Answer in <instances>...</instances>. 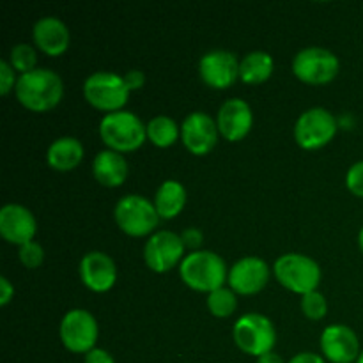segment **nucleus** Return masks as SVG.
Wrapping results in <instances>:
<instances>
[{"mask_svg": "<svg viewBox=\"0 0 363 363\" xmlns=\"http://www.w3.org/2000/svg\"><path fill=\"white\" fill-rule=\"evenodd\" d=\"M16 99L30 112H48L60 103L64 96L62 78L48 67H38L20 74L14 87Z\"/></svg>", "mask_w": 363, "mask_h": 363, "instance_id": "1", "label": "nucleus"}, {"mask_svg": "<svg viewBox=\"0 0 363 363\" xmlns=\"http://www.w3.org/2000/svg\"><path fill=\"white\" fill-rule=\"evenodd\" d=\"M179 277L190 289L199 293H213L223 287L229 279L225 261L209 250H197L188 254L179 264Z\"/></svg>", "mask_w": 363, "mask_h": 363, "instance_id": "2", "label": "nucleus"}, {"mask_svg": "<svg viewBox=\"0 0 363 363\" xmlns=\"http://www.w3.org/2000/svg\"><path fill=\"white\" fill-rule=\"evenodd\" d=\"M99 137L103 144L116 152H131L142 147L147 138V124L128 110L106 113L99 123Z\"/></svg>", "mask_w": 363, "mask_h": 363, "instance_id": "3", "label": "nucleus"}, {"mask_svg": "<svg viewBox=\"0 0 363 363\" xmlns=\"http://www.w3.org/2000/svg\"><path fill=\"white\" fill-rule=\"evenodd\" d=\"M273 275L282 287L296 294L318 291L321 268L312 257L303 254H284L273 264Z\"/></svg>", "mask_w": 363, "mask_h": 363, "instance_id": "4", "label": "nucleus"}, {"mask_svg": "<svg viewBox=\"0 0 363 363\" xmlns=\"http://www.w3.org/2000/svg\"><path fill=\"white\" fill-rule=\"evenodd\" d=\"M113 220L124 234L131 238H142L155 233L160 223V215L155 202L142 195H124L113 208Z\"/></svg>", "mask_w": 363, "mask_h": 363, "instance_id": "5", "label": "nucleus"}, {"mask_svg": "<svg viewBox=\"0 0 363 363\" xmlns=\"http://www.w3.org/2000/svg\"><path fill=\"white\" fill-rule=\"evenodd\" d=\"M236 346L248 357H262L272 353L277 344V332L269 318L259 312H248L241 315L233 330Z\"/></svg>", "mask_w": 363, "mask_h": 363, "instance_id": "6", "label": "nucleus"}, {"mask_svg": "<svg viewBox=\"0 0 363 363\" xmlns=\"http://www.w3.org/2000/svg\"><path fill=\"white\" fill-rule=\"evenodd\" d=\"M84 96L91 106L112 113L123 110L130 98V89L124 84L123 74L96 71L84 82Z\"/></svg>", "mask_w": 363, "mask_h": 363, "instance_id": "7", "label": "nucleus"}, {"mask_svg": "<svg viewBox=\"0 0 363 363\" xmlns=\"http://www.w3.org/2000/svg\"><path fill=\"white\" fill-rule=\"evenodd\" d=\"M339 130L335 116L330 110L314 106L308 108L298 117L294 124V140L301 149L307 151H315L333 140Z\"/></svg>", "mask_w": 363, "mask_h": 363, "instance_id": "8", "label": "nucleus"}, {"mask_svg": "<svg viewBox=\"0 0 363 363\" xmlns=\"http://www.w3.org/2000/svg\"><path fill=\"white\" fill-rule=\"evenodd\" d=\"M340 71V60L330 50L321 46L303 48L294 55L293 73L298 80L311 85H325L335 80Z\"/></svg>", "mask_w": 363, "mask_h": 363, "instance_id": "9", "label": "nucleus"}, {"mask_svg": "<svg viewBox=\"0 0 363 363\" xmlns=\"http://www.w3.org/2000/svg\"><path fill=\"white\" fill-rule=\"evenodd\" d=\"M64 347L74 354H87L96 347L99 326L94 315L84 308H73L66 312L59 328Z\"/></svg>", "mask_w": 363, "mask_h": 363, "instance_id": "10", "label": "nucleus"}, {"mask_svg": "<svg viewBox=\"0 0 363 363\" xmlns=\"http://www.w3.org/2000/svg\"><path fill=\"white\" fill-rule=\"evenodd\" d=\"M184 248L181 234L158 230L145 241L144 261L151 272L167 273L183 262Z\"/></svg>", "mask_w": 363, "mask_h": 363, "instance_id": "11", "label": "nucleus"}, {"mask_svg": "<svg viewBox=\"0 0 363 363\" xmlns=\"http://www.w3.org/2000/svg\"><path fill=\"white\" fill-rule=\"evenodd\" d=\"M241 60L227 50H211L199 60V74L211 89H229L240 78Z\"/></svg>", "mask_w": 363, "mask_h": 363, "instance_id": "12", "label": "nucleus"}, {"mask_svg": "<svg viewBox=\"0 0 363 363\" xmlns=\"http://www.w3.org/2000/svg\"><path fill=\"white\" fill-rule=\"evenodd\" d=\"M229 287L240 296H252L261 293L269 282V266L264 259L248 255L240 259L229 269Z\"/></svg>", "mask_w": 363, "mask_h": 363, "instance_id": "13", "label": "nucleus"}, {"mask_svg": "<svg viewBox=\"0 0 363 363\" xmlns=\"http://www.w3.org/2000/svg\"><path fill=\"white\" fill-rule=\"evenodd\" d=\"M218 135L216 121H213V117L206 112H191L181 124V140L184 147L195 156H204L213 151Z\"/></svg>", "mask_w": 363, "mask_h": 363, "instance_id": "14", "label": "nucleus"}, {"mask_svg": "<svg viewBox=\"0 0 363 363\" xmlns=\"http://www.w3.org/2000/svg\"><path fill=\"white\" fill-rule=\"evenodd\" d=\"M323 358L330 363H357L360 357L358 335L346 325H332L321 333Z\"/></svg>", "mask_w": 363, "mask_h": 363, "instance_id": "15", "label": "nucleus"}, {"mask_svg": "<svg viewBox=\"0 0 363 363\" xmlns=\"http://www.w3.org/2000/svg\"><path fill=\"white\" fill-rule=\"evenodd\" d=\"M216 126L220 135L229 142H240L254 126V112L245 99H227L218 110Z\"/></svg>", "mask_w": 363, "mask_h": 363, "instance_id": "16", "label": "nucleus"}, {"mask_svg": "<svg viewBox=\"0 0 363 363\" xmlns=\"http://www.w3.org/2000/svg\"><path fill=\"white\" fill-rule=\"evenodd\" d=\"M80 279L92 293H106L116 286L117 266L105 252H89L80 261Z\"/></svg>", "mask_w": 363, "mask_h": 363, "instance_id": "17", "label": "nucleus"}, {"mask_svg": "<svg viewBox=\"0 0 363 363\" xmlns=\"http://www.w3.org/2000/svg\"><path fill=\"white\" fill-rule=\"evenodd\" d=\"M38 223L30 209L21 204H6L0 209V234L11 245H21L34 241Z\"/></svg>", "mask_w": 363, "mask_h": 363, "instance_id": "18", "label": "nucleus"}, {"mask_svg": "<svg viewBox=\"0 0 363 363\" xmlns=\"http://www.w3.org/2000/svg\"><path fill=\"white\" fill-rule=\"evenodd\" d=\"M32 38L35 46L50 57H59L67 52L71 34L67 25L55 16H45L35 21L32 28Z\"/></svg>", "mask_w": 363, "mask_h": 363, "instance_id": "19", "label": "nucleus"}, {"mask_svg": "<svg viewBox=\"0 0 363 363\" xmlns=\"http://www.w3.org/2000/svg\"><path fill=\"white\" fill-rule=\"evenodd\" d=\"M92 174H94L96 181L106 188H117L123 186L124 181L128 179L130 174V167H128L126 158L121 152L112 151V149H105V151L98 152L92 162Z\"/></svg>", "mask_w": 363, "mask_h": 363, "instance_id": "20", "label": "nucleus"}, {"mask_svg": "<svg viewBox=\"0 0 363 363\" xmlns=\"http://www.w3.org/2000/svg\"><path fill=\"white\" fill-rule=\"evenodd\" d=\"M84 160V145L74 137H60L50 144L46 162L57 172H69Z\"/></svg>", "mask_w": 363, "mask_h": 363, "instance_id": "21", "label": "nucleus"}, {"mask_svg": "<svg viewBox=\"0 0 363 363\" xmlns=\"http://www.w3.org/2000/svg\"><path fill=\"white\" fill-rule=\"evenodd\" d=\"M152 202L160 218H176L186 206V190L179 181L167 179L158 186Z\"/></svg>", "mask_w": 363, "mask_h": 363, "instance_id": "22", "label": "nucleus"}, {"mask_svg": "<svg viewBox=\"0 0 363 363\" xmlns=\"http://www.w3.org/2000/svg\"><path fill=\"white\" fill-rule=\"evenodd\" d=\"M275 69L273 57L266 52H250L241 59L240 78L248 85H259L269 80Z\"/></svg>", "mask_w": 363, "mask_h": 363, "instance_id": "23", "label": "nucleus"}, {"mask_svg": "<svg viewBox=\"0 0 363 363\" xmlns=\"http://www.w3.org/2000/svg\"><path fill=\"white\" fill-rule=\"evenodd\" d=\"M181 137V126L167 116H156L147 123V138L160 149L170 147Z\"/></svg>", "mask_w": 363, "mask_h": 363, "instance_id": "24", "label": "nucleus"}, {"mask_svg": "<svg viewBox=\"0 0 363 363\" xmlns=\"http://www.w3.org/2000/svg\"><path fill=\"white\" fill-rule=\"evenodd\" d=\"M206 303H208V311L211 312V315H215V318H230L238 308V294L234 293L230 287L223 286L220 287V289L209 293Z\"/></svg>", "mask_w": 363, "mask_h": 363, "instance_id": "25", "label": "nucleus"}, {"mask_svg": "<svg viewBox=\"0 0 363 363\" xmlns=\"http://www.w3.org/2000/svg\"><path fill=\"white\" fill-rule=\"evenodd\" d=\"M9 64L14 67V71L20 74L30 73V71L38 69L35 64H38V53L27 43H18L11 48L9 53Z\"/></svg>", "mask_w": 363, "mask_h": 363, "instance_id": "26", "label": "nucleus"}, {"mask_svg": "<svg viewBox=\"0 0 363 363\" xmlns=\"http://www.w3.org/2000/svg\"><path fill=\"white\" fill-rule=\"evenodd\" d=\"M301 312L305 314V318L312 319V321H319L328 312V301L319 291H312V293L301 296Z\"/></svg>", "mask_w": 363, "mask_h": 363, "instance_id": "27", "label": "nucleus"}, {"mask_svg": "<svg viewBox=\"0 0 363 363\" xmlns=\"http://www.w3.org/2000/svg\"><path fill=\"white\" fill-rule=\"evenodd\" d=\"M18 255H20L21 264L28 269L39 268L43 264V261H45V250H43V247L38 241L21 245L20 250H18Z\"/></svg>", "mask_w": 363, "mask_h": 363, "instance_id": "28", "label": "nucleus"}, {"mask_svg": "<svg viewBox=\"0 0 363 363\" xmlns=\"http://www.w3.org/2000/svg\"><path fill=\"white\" fill-rule=\"evenodd\" d=\"M346 186L354 197L363 199V160L350 167L346 174Z\"/></svg>", "mask_w": 363, "mask_h": 363, "instance_id": "29", "label": "nucleus"}, {"mask_svg": "<svg viewBox=\"0 0 363 363\" xmlns=\"http://www.w3.org/2000/svg\"><path fill=\"white\" fill-rule=\"evenodd\" d=\"M16 71L11 66L9 60H0V94H9L16 87Z\"/></svg>", "mask_w": 363, "mask_h": 363, "instance_id": "30", "label": "nucleus"}, {"mask_svg": "<svg viewBox=\"0 0 363 363\" xmlns=\"http://www.w3.org/2000/svg\"><path fill=\"white\" fill-rule=\"evenodd\" d=\"M181 240H183L184 247L197 252V248L201 247L202 241H204V234L199 229H195V227H188V229H184L183 234H181Z\"/></svg>", "mask_w": 363, "mask_h": 363, "instance_id": "31", "label": "nucleus"}, {"mask_svg": "<svg viewBox=\"0 0 363 363\" xmlns=\"http://www.w3.org/2000/svg\"><path fill=\"white\" fill-rule=\"evenodd\" d=\"M123 78H124V84H126V87L130 89V92L140 91L145 84V74L138 69H130L128 73L123 74Z\"/></svg>", "mask_w": 363, "mask_h": 363, "instance_id": "32", "label": "nucleus"}, {"mask_svg": "<svg viewBox=\"0 0 363 363\" xmlns=\"http://www.w3.org/2000/svg\"><path fill=\"white\" fill-rule=\"evenodd\" d=\"M84 363H116V360H113V357L106 350L94 347V350L85 354Z\"/></svg>", "mask_w": 363, "mask_h": 363, "instance_id": "33", "label": "nucleus"}, {"mask_svg": "<svg viewBox=\"0 0 363 363\" xmlns=\"http://www.w3.org/2000/svg\"><path fill=\"white\" fill-rule=\"evenodd\" d=\"M13 296H14L13 284H11L6 277H0V305L6 307V305L13 300Z\"/></svg>", "mask_w": 363, "mask_h": 363, "instance_id": "34", "label": "nucleus"}, {"mask_svg": "<svg viewBox=\"0 0 363 363\" xmlns=\"http://www.w3.org/2000/svg\"><path fill=\"white\" fill-rule=\"evenodd\" d=\"M287 363H326V360L321 357V354L308 353V351H305V353L294 354V357L291 358Z\"/></svg>", "mask_w": 363, "mask_h": 363, "instance_id": "35", "label": "nucleus"}, {"mask_svg": "<svg viewBox=\"0 0 363 363\" xmlns=\"http://www.w3.org/2000/svg\"><path fill=\"white\" fill-rule=\"evenodd\" d=\"M255 363H284V360L280 354L273 353L272 351V353H266V354H262V357H259Z\"/></svg>", "mask_w": 363, "mask_h": 363, "instance_id": "36", "label": "nucleus"}, {"mask_svg": "<svg viewBox=\"0 0 363 363\" xmlns=\"http://www.w3.org/2000/svg\"><path fill=\"white\" fill-rule=\"evenodd\" d=\"M358 245H360V250L363 252V227L360 229V234H358Z\"/></svg>", "mask_w": 363, "mask_h": 363, "instance_id": "37", "label": "nucleus"}, {"mask_svg": "<svg viewBox=\"0 0 363 363\" xmlns=\"http://www.w3.org/2000/svg\"><path fill=\"white\" fill-rule=\"evenodd\" d=\"M357 363H363V350H362L360 357H358V360H357Z\"/></svg>", "mask_w": 363, "mask_h": 363, "instance_id": "38", "label": "nucleus"}]
</instances>
